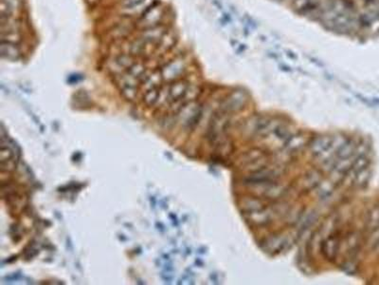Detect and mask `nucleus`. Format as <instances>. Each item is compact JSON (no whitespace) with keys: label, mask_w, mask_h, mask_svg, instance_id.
<instances>
[{"label":"nucleus","mask_w":379,"mask_h":285,"mask_svg":"<svg viewBox=\"0 0 379 285\" xmlns=\"http://www.w3.org/2000/svg\"><path fill=\"white\" fill-rule=\"evenodd\" d=\"M13 153L10 148L1 146L0 149V166L2 171H10L15 168Z\"/></svg>","instance_id":"8"},{"label":"nucleus","mask_w":379,"mask_h":285,"mask_svg":"<svg viewBox=\"0 0 379 285\" xmlns=\"http://www.w3.org/2000/svg\"><path fill=\"white\" fill-rule=\"evenodd\" d=\"M177 34L173 30H168L167 32L162 36V38L156 43V52L159 53H165L174 48V45L177 42Z\"/></svg>","instance_id":"6"},{"label":"nucleus","mask_w":379,"mask_h":285,"mask_svg":"<svg viewBox=\"0 0 379 285\" xmlns=\"http://www.w3.org/2000/svg\"><path fill=\"white\" fill-rule=\"evenodd\" d=\"M168 31V28L163 25H156L149 28H144L141 33V38L148 44H156L158 42L164 34Z\"/></svg>","instance_id":"4"},{"label":"nucleus","mask_w":379,"mask_h":285,"mask_svg":"<svg viewBox=\"0 0 379 285\" xmlns=\"http://www.w3.org/2000/svg\"><path fill=\"white\" fill-rule=\"evenodd\" d=\"M162 75L160 71H154L153 73L151 74H146L144 75L141 84L143 85L144 89L147 91L151 90V89H154V88H158V85L161 82L162 80Z\"/></svg>","instance_id":"9"},{"label":"nucleus","mask_w":379,"mask_h":285,"mask_svg":"<svg viewBox=\"0 0 379 285\" xmlns=\"http://www.w3.org/2000/svg\"><path fill=\"white\" fill-rule=\"evenodd\" d=\"M1 55L9 60H17L20 57L21 52L15 43L1 41Z\"/></svg>","instance_id":"7"},{"label":"nucleus","mask_w":379,"mask_h":285,"mask_svg":"<svg viewBox=\"0 0 379 285\" xmlns=\"http://www.w3.org/2000/svg\"><path fill=\"white\" fill-rule=\"evenodd\" d=\"M165 14V9L157 1L151 5L144 13L140 16L139 23L143 28H149L162 24V18Z\"/></svg>","instance_id":"1"},{"label":"nucleus","mask_w":379,"mask_h":285,"mask_svg":"<svg viewBox=\"0 0 379 285\" xmlns=\"http://www.w3.org/2000/svg\"><path fill=\"white\" fill-rule=\"evenodd\" d=\"M156 0H123L122 8L126 14L140 16L146 11Z\"/></svg>","instance_id":"3"},{"label":"nucleus","mask_w":379,"mask_h":285,"mask_svg":"<svg viewBox=\"0 0 379 285\" xmlns=\"http://www.w3.org/2000/svg\"><path fill=\"white\" fill-rule=\"evenodd\" d=\"M189 86L188 83L185 81H177L174 82L173 84L170 86L168 90V96L171 102H177L181 99H183L185 95H187Z\"/></svg>","instance_id":"5"},{"label":"nucleus","mask_w":379,"mask_h":285,"mask_svg":"<svg viewBox=\"0 0 379 285\" xmlns=\"http://www.w3.org/2000/svg\"><path fill=\"white\" fill-rule=\"evenodd\" d=\"M159 95H160V90L158 88L151 89L145 92L144 97V103L148 106H154V104L157 103L158 101Z\"/></svg>","instance_id":"10"},{"label":"nucleus","mask_w":379,"mask_h":285,"mask_svg":"<svg viewBox=\"0 0 379 285\" xmlns=\"http://www.w3.org/2000/svg\"><path fill=\"white\" fill-rule=\"evenodd\" d=\"M186 68L185 59L183 57H176L173 60L169 61L165 64L162 69L160 70V73L162 75L164 80L167 81H173L179 77V75L183 73Z\"/></svg>","instance_id":"2"}]
</instances>
